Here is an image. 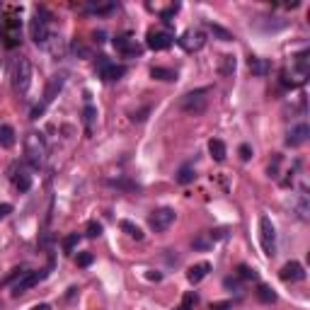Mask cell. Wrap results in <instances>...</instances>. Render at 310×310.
Returning <instances> with one entry per match:
<instances>
[{
    "label": "cell",
    "instance_id": "obj_1",
    "mask_svg": "<svg viewBox=\"0 0 310 310\" xmlns=\"http://www.w3.org/2000/svg\"><path fill=\"white\" fill-rule=\"evenodd\" d=\"M24 155H27V163H29L34 170H39V167L44 165L46 141L39 131H29L27 136H24Z\"/></svg>",
    "mask_w": 310,
    "mask_h": 310
},
{
    "label": "cell",
    "instance_id": "obj_2",
    "mask_svg": "<svg viewBox=\"0 0 310 310\" xmlns=\"http://www.w3.org/2000/svg\"><path fill=\"white\" fill-rule=\"evenodd\" d=\"M29 34H32L34 44L42 46V49L51 39V15L44 8H36L34 10V17H32V22H29Z\"/></svg>",
    "mask_w": 310,
    "mask_h": 310
},
{
    "label": "cell",
    "instance_id": "obj_3",
    "mask_svg": "<svg viewBox=\"0 0 310 310\" xmlns=\"http://www.w3.org/2000/svg\"><path fill=\"white\" fill-rule=\"evenodd\" d=\"M209 88H199V90H191V92H187L182 100H179V109L187 111V114H201V111H206V104H209Z\"/></svg>",
    "mask_w": 310,
    "mask_h": 310
},
{
    "label": "cell",
    "instance_id": "obj_4",
    "mask_svg": "<svg viewBox=\"0 0 310 310\" xmlns=\"http://www.w3.org/2000/svg\"><path fill=\"white\" fill-rule=\"evenodd\" d=\"M29 83H32V63H29V58L20 56L15 63V70H12V88L17 95H24L29 90Z\"/></svg>",
    "mask_w": 310,
    "mask_h": 310
},
{
    "label": "cell",
    "instance_id": "obj_5",
    "mask_svg": "<svg viewBox=\"0 0 310 310\" xmlns=\"http://www.w3.org/2000/svg\"><path fill=\"white\" fill-rule=\"evenodd\" d=\"M259 243H262L266 257L277 252V228H274L272 218H266V216H259Z\"/></svg>",
    "mask_w": 310,
    "mask_h": 310
},
{
    "label": "cell",
    "instance_id": "obj_6",
    "mask_svg": "<svg viewBox=\"0 0 310 310\" xmlns=\"http://www.w3.org/2000/svg\"><path fill=\"white\" fill-rule=\"evenodd\" d=\"M177 44L187 51V54H194V51H201L204 44H206V32L204 29H187L177 39Z\"/></svg>",
    "mask_w": 310,
    "mask_h": 310
},
{
    "label": "cell",
    "instance_id": "obj_7",
    "mask_svg": "<svg viewBox=\"0 0 310 310\" xmlns=\"http://www.w3.org/2000/svg\"><path fill=\"white\" fill-rule=\"evenodd\" d=\"M175 218H177V213L165 206V209H155L153 213H150V221L148 223H150V228H153L155 232H163L175 223Z\"/></svg>",
    "mask_w": 310,
    "mask_h": 310
},
{
    "label": "cell",
    "instance_id": "obj_8",
    "mask_svg": "<svg viewBox=\"0 0 310 310\" xmlns=\"http://www.w3.org/2000/svg\"><path fill=\"white\" fill-rule=\"evenodd\" d=\"M95 66H97V73L102 75V80H109V83L111 80H119V78L126 73V68L111 63L107 56H97V63H95Z\"/></svg>",
    "mask_w": 310,
    "mask_h": 310
},
{
    "label": "cell",
    "instance_id": "obj_9",
    "mask_svg": "<svg viewBox=\"0 0 310 310\" xmlns=\"http://www.w3.org/2000/svg\"><path fill=\"white\" fill-rule=\"evenodd\" d=\"M63 85H66V73H56V75L49 78L42 104H44V107H46V104H51V102H54V97H58V92L63 90Z\"/></svg>",
    "mask_w": 310,
    "mask_h": 310
},
{
    "label": "cell",
    "instance_id": "obj_10",
    "mask_svg": "<svg viewBox=\"0 0 310 310\" xmlns=\"http://www.w3.org/2000/svg\"><path fill=\"white\" fill-rule=\"evenodd\" d=\"M172 44H175V36L170 32H155V29L148 32V49H153V51H165V49H170Z\"/></svg>",
    "mask_w": 310,
    "mask_h": 310
},
{
    "label": "cell",
    "instance_id": "obj_11",
    "mask_svg": "<svg viewBox=\"0 0 310 310\" xmlns=\"http://www.w3.org/2000/svg\"><path fill=\"white\" fill-rule=\"evenodd\" d=\"M44 279V274H36V272H24L22 277L17 279V284L12 286V296H22V293H27L32 286H36L39 281Z\"/></svg>",
    "mask_w": 310,
    "mask_h": 310
},
{
    "label": "cell",
    "instance_id": "obj_12",
    "mask_svg": "<svg viewBox=\"0 0 310 310\" xmlns=\"http://www.w3.org/2000/svg\"><path fill=\"white\" fill-rule=\"evenodd\" d=\"M279 277H281V281H291V284H296V281H303V279H305V269H303L300 262H286V264L281 266Z\"/></svg>",
    "mask_w": 310,
    "mask_h": 310
},
{
    "label": "cell",
    "instance_id": "obj_13",
    "mask_svg": "<svg viewBox=\"0 0 310 310\" xmlns=\"http://www.w3.org/2000/svg\"><path fill=\"white\" fill-rule=\"evenodd\" d=\"M308 136H310L308 124H296V126L288 131V136H286V145H291V148H298V145H303L305 141H308Z\"/></svg>",
    "mask_w": 310,
    "mask_h": 310
},
{
    "label": "cell",
    "instance_id": "obj_14",
    "mask_svg": "<svg viewBox=\"0 0 310 310\" xmlns=\"http://www.w3.org/2000/svg\"><path fill=\"white\" fill-rule=\"evenodd\" d=\"M114 49L117 51H122L124 56H138L143 49L136 44V39H131V36H117L114 39Z\"/></svg>",
    "mask_w": 310,
    "mask_h": 310
},
{
    "label": "cell",
    "instance_id": "obj_15",
    "mask_svg": "<svg viewBox=\"0 0 310 310\" xmlns=\"http://www.w3.org/2000/svg\"><path fill=\"white\" fill-rule=\"evenodd\" d=\"M209 272H211V264H209V262H199V264L189 266V272H187L189 284H201L204 279L209 277Z\"/></svg>",
    "mask_w": 310,
    "mask_h": 310
},
{
    "label": "cell",
    "instance_id": "obj_16",
    "mask_svg": "<svg viewBox=\"0 0 310 310\" xmlns=\"http://www.w3.org/2000/svg\"><path fill=\"white\" fill-rule=\"evenodd\" d=\"M209 153H211V158H213L216 163H223V160H225V155H228V150H225V143H223L221 138H211L209 141Z\"/></svg>",
    "mask_w": 310,
    "mask_h": 310
},
{
    "label": "cell",
    "instance_id": "obj_17",
    "mask_svg": "<svg viewBox=\"0 0 310 310\" xmlns=\"http://www.w3.org/2000/svg\"><path fill=\"white\" fill-rule=\"evenodd\" d=\"M250 70H252V75H266L269 73V61L259 58V56H250Z\"/></svg>",
    "mask_w": 310,
    "mask_h": 310
},
{
    "label": "cell",
    "instance_id": "obj_18",
    "mask_svg": "<svg viewBox=\"0 0 310 310\" xmlns=\"http://www.w3.org/2000/svg\"><path fill=\"white\" fill-rule=\"evenodd\" d=\"M46 51H51L54 56H63L66 54V44H63V39L61 36H56V34H51V39L44 44Z\"/></svg>",
    "mask_w": 310,
    "mask_h": 310
},
{
    "label": "cell",
    "instance_id": "obj_19",
    "mask_svg": "<svg viewBox=\"0 0 310 310\" xmlns=\"http://www.w3.org/2000/svg\"><path fill=\"white\" fill-rule=\"evenodd\" d=\"M150 78H153V80H163V83H172V80H177V73H175V70H167V68L155 66V68H150Z\"/></svg>",
    "mask_w": 310,
    "mask_h": 310
},
{
    "label": "cell",
    "instance_id": "obj_20",
    "mask_svg": "<svg viewBox=\"0 0 310 310\" xmlns=\"http://www.w3.org/2000/svg\"><path fill=\"white\" fill-rule=\"evenodd\" d=\"M15 145V129L3 124L0 126V148H12Z\"/></svg>",
    "mask_w": 310,
    "mask_h": 310
},
{
    "label": "cell",
    "instance_id": "obj_21",
    "mask_svg": "<svg viewBox=\"0 0 310 310\" xmlns=\"http://www.w3.org/2000/svg\"><path fill=\"white\" fill-rule=\"evenodd\" d=\"M218 73H221V75H232V73H235V56H230V54L221 56V66H218Z\"/></svg>",
    "mask_w": 310,
    "mask_h": 310
},
{
    "label": "cell",
    "instance_id": "obj_22",
    "mask_svg": "<svg viewBox=\"0 0 310 310\" xmlns=\"http://www.w3.org/2000/svg\"><path fill=\"white\" fill-rule=\"evenodd\" d=\"M122 225V230L129 235V238H133V240H143V230L136 225V223H131V221H122L119 223Z\"/></svg>",
    "mask_w": 310,
    "mask_h": 310
},
{
    "label": "cell",
    "instance_id": "obj_23",
    "mask_svg": "<svg viewBox=\"0 0 310 310\" xmlns=\"http://www.w3.org/2000/svg\"><path fill=\"white\" fill-rule=\"evenodd\" d=\"M194 179H197L194 167H191V165L179 167V172H177V182H179V184H189V182H194Z\"/></svg>",
    "mask_w": 310,
    "mask_h": 310
},
{
    "label": "cell",
    "instance_id": "obj_24",
    "mask_svg": "<svg viewBox=\"0 0 310 310\" xmlns=\"http://www.w3.org/2000/svg\"><path fill=\"white\" fill-rule=\"evenodd\" d=\"M191 247H194V250H211V247H213V240H211L209 232H201L199 238L191 240Z\"/></svg>",
    "mask_w": 310,
    "mask_h": 310
},
{
    "label": "cell",
    "instance_id": "obj_25",
    "mask_svg": "<svg viewBox=\"0 0 310 310\" xmlns=\"http://www.w3.org/2000/svg\"><path fill=\"white\" fill-rule=\"evenodd\" d=\"M15 187H17V191H29L32 189V175L20 170V177H15Z\"/></svg>",
    "mask_w": 310,
    "mask_h": 310
},
{
    "label": "cell",
    "instance_id": "obj_26",
    "mask_svg": "<svg viewBox=\"0 0 310 310\" xmlns=\"http://www.w3.org/2000/svg\"><path fill=\"white\" fill-rule=\"evenodd\" d=\"M209 29H211V34H213V36H218L221 42H235V36H232L228 29H223L221 24H213V22H211Z\"/></svg>",
    "mask_w": 310,
    "mask_h": 310
},
{
    "label": "cell",
    "instance_id": "obj_27",
    "mask_svg": "<svg viewBox=\"0 0 310 310\" xmlns=\"http://www.w3.org/2000/svg\"><path fill=\"white\" fill-rule=\"evenodd\" d=\"M257 298L262 300V303H274V300H277V293H274L269 286H264V284H262V286L257 288Z\"/></svg>",
    "mask_w": 310,
    "mask_h": 310
},
{
    "label": "cell",
    "instance_id": "obj_28",
    "mask_svg": "<svg viewBox=\"0 0 310 310\" xmlns=\"http://www.w3.org/2000/svg\"><path fill=\"white\" fill-rule=\"evenodd\" d=\"M117 10V5L114 3H97V5H90V12H95V15H109V12Z\"/></svg>",
    "mask_w": 310,
    "mask_h": 310
},
{
    "label": "cell",
    "instance_id": "obj_29",
    "mask_svg": "<svg viewBox=\"0 0 310 310\" xmlns=\"http://www.w3.org/2000/svg\"><path fill=\"white\" fill-rule=\"evenodd\" d=\"M78 243H80V235H78V232H70L66 240H63V250H66L68 255H70V252H73V250L78 247Z\"/></svg>",
    "mask_w": 310,
    "mask_h": 310
},
{
    "label": "cell",
    "instance_id": "obj_30",
    "mask_svg": "<svg viewBox=\"0 0 310 310\" xmlns=\"http://www.w3.org/2000/svg\"><path fill=\"white\" fill-rule=\"evenodd\" d=\"M238 277L245 279V281H255V279H257V272H255V269H250L247 264H240V266H238Z\"/></svg>",
    "mask_w": 310,
    "mask_h": 310
},
{
    "label": "cell",
    "instance_id": "obj_31",
    "mask_svg": "<svg viewBox=\"0 0 310 310\" xmlns=\"http://www.w3.org/2000/svg\"><path fill=\"white\" fill-rule=\"evenodd\" d=\"M83 117H85V126H92V122H95V117H97V109H95V107H85V111H83Z\"/></svg>",
    "mask_w": 310,
    "mask_h": 310
},
{
    "label": "cell",
    "instance_id": "obj_32",
    "mask_svg": "<svg viewBox=\"0 0 310 310\" xmlns=\"http://www.w3.org/2000/svg\"><path fill=\"white\" fill-rule=\"evenodd\" d=\"M102 235V225L100 223H88V238H100Z\"/></svg>",
    "mask_w": 310,
    "mask_h": 310
},
{
    "label": "cell",
    "instance_id": "obj_33",
    "mask_svg": "<svg viewBox=\"0 0 310 310\" xmlns=\"http://www.w3.org/2000/svg\"><path fill=\"white\" fill-rule=\"evenodd\" d=\"M194 305H197V296H194V293H187V296H184V300H182V308L191 310Z\"/></svg>",
    "mask_w": 310,
    "mask_h": 310
},
{
    "label": "cell",
    "instance_id": "obj_34",
    "mask_svg": "<svg viewBox=\"0 0 310 310\" xmlns=\"http://www.w3.org/2000/svg\"><path fill=\"white\" fill-rule=\"evenodd\" d=\"M92 259H95V257L90 255V252H83V255H78V266H90Z\"/></svg>",
    "mask_w": 310,
    "mask_h": 310
},
{
    "label": "cell",
    "instance_id": "obj_35",
    "mask_svg": "<svg viewBox=\"0 0 310 310\" xmlns=\"http://www.w3.org/2000/svg\"><path fill=\"white\" fill-rule=\"evenodd\" d=\"M230 308H232L230 300H221V303H211L209 310H230Z\"/></svg>",
    "mask_w": 310,
    "mask_h": 310
},
{
    "label": "cell",
    "instance_id": "obj_36",
    "mask_svg": "<svg viewBox=\"0 0 310 310\" xmlns=\"http://www.w3.org/2000/svg\"><path fill=\"white\" fill-rule=\"evenodd\" d=\"M22 274H24L22 269H12V272H10V277L5 279V281H3V284H0V286H8V284H10L12 279H20V277H22Z\"/></svg>",
    "mask_w": 310,
    "mask_h": 310
},
{
    "label": "cell",
    "instance_id": "obj_37",
    "mask_svg": "<svg viewBox=\"0 0 310 310\" xmlns=\"http://www.w3.org/2000/svg\"><path fill=\"white\" fill-rule=\"evenodd\" d=\"M223 286L225 288H232V291H240V281H238V279H225V281H223Z\"/></svg>",
    "mask_w": 310,
    "mask_h": 310
},
{
    "label": "cell",
    "instance_id": "obj_38",
    "mask_svg": "<svg viewBox=\"0 0 310 310\" xmlns=\"http://www.w3.org/2000/svg\"><path fill=\"white\" fill-rule=\"evenodd\" d=\"M238 153H240L243 160H250V158H252V148H250V145H240V150H238Z\"/></svg>",
    "mask_w": 310,
    "mask_h": 310
},
{
    "label": "cell",
    "instance_id": "obj_39",
    "mask_svg": "<svg viewBox=\"0 0 310 310\" xmlns=\"http://www.w3.org/2000/svg\"><path fill=\"white\" fill-rule=\"evenodd\" d=\"M179 10V5H172V8H167L165 12H163V15H160V17H163V20H165V22H170V17H172V15H175V12Z\"/></svg>",
    "mask_w": 310,
    "mask_h": 310
},
{
    "label": "cell",
    "instance_id": "obj_40",
    "mask_svg": "<svg viewBox=\"0 0 310 310\" xmlns=\"http://www.w3.org/2000/svg\"><path fill=\"white\" fill-rule=\"evenodd\" d=\"M10 213H12V204H0V221L5 216H10Z\"/></svg>",
    "mask_w": 310,
    "mask_h": 310
},
{
    "label": "cell",
    "instance_id": "obj_41",
    "mask_svg": "<svg viewBox=\"0 0 310 310\" xmlns=\"http://www.w3.org/2000/svg\"><path fill=\"white\" fill-rule=\"evenodd\" d=\"M70 49H73L75 54H80V56H90V51H88V49H85V46H83V44H73V46H70Z\"/></svg>",
    "mask_w": 310,
    "mask_h": 310
},
{
    "label": "cell",
    "instance_id": "obj_42",
    "mask_svg": "<svg viewBox=\"0 0 310 310\" xmlns=\"http://www.w3.org/2000/svg\"><path fill=\"white\" fill-rule=\"evenodd\" d=\"M44 109H46L44 104H36V107H34V109H32V119H39V117L44 114Z\"/></svg>",
    "mask_w": 310,
    "mask_h": 310
},
{
    "label": "cell",
    "instance_id": "obj_43",
    "mask_svg": "<svg viewBox=\"0 0 310 310\" xmlns=\"http://www.w3.org/2000/svg\"><path fill=\"white\" fill-rule=\"evenodd\" d=\"M145 277L150 279V281H160V279H163V274H158V272H148Z\"/></svg>",
    "mask_w": 310,
    "mask_h": 310
},
{
    "label": "cell",
    "instance_id": "obj_44",
    "mask_svg": "<svg viewBox=\"0 0 310 310\" xmlns=\"http://www.w3.org/2000/svg\"><path fill=\"white\" fill-rule=\"evenodd\" d=\"M32 310H51V305H46V303H39V305H34Z\"/></svg>",
    "mask_w": 310,
    "mask_h": 310
},
{
    "label": "cell",
    "instance_id": "obj_45",
    "mask_svg": "<svg viewBox=\"0 0 310 310\" xmlns=\"http://www.w3.org/2000/svg\"><path fill=\"white\" fill-rule=\"evenodd\" d=\"M95 39H97V42H104V32H95Z\"/></svg>",
    "mask_w": 310,
    "mask_h": 310
},
{
    "label": "cell",
    "instance_id": "obj_46",
    "mask_svg": "<svg viewBox=\"0 0 310 310\" xmlns=\"http://www.w3.org/2000/svg\"><path fill=\"white\" fill-rule=\"evenodd\" d=\"M175 310H184V308H182V305H179V308H175Z\"/></svg>",
    "mask_w": 310,
    "mask_h": 310
}]
</instances>
